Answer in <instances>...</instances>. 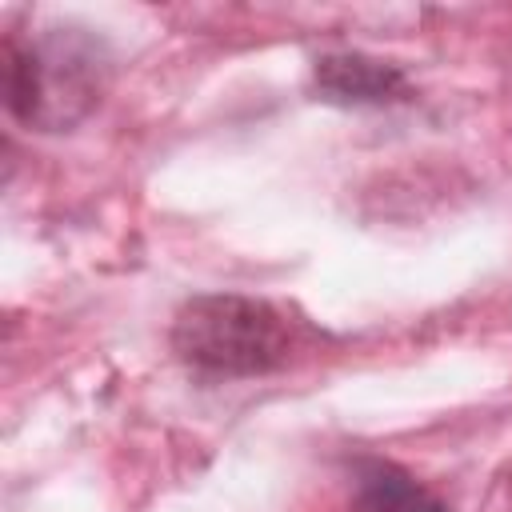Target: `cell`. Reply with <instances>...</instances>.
<instances>
[{"label": "cell", "mask_w": 512, "mask_h": 512, "mask_svg": "<svg viewBox=\"0 0 512 512\" xmlns=\"http://www.w3.org/2000/svg\"><path fill=\"white\" fill-rule=\"evenodd\" d=\"M172 348L212 376H260L288 360V324L268 300L212 292L176 312Z\"/></svg>", "instance_id": "cell-1"}, {"label": "cell", "mask_w": 512, "mask_h": 512, "mask_svg": "<svg viewBox=\"0 0 512 512\" xmlns=\"http://www.w3.org/2000/svg\"><path fill=\"white\" fill-rule=\"evenodd\" d=\"M100 56L92 40L52 32L44 40H4V104L20 124L68 128L100 100Z\"/></svg>", "instance_id": "cell-2"}, {"label": "cell", "mask_w": 512, "mask_h": 512, "mask_svg": "<svg viewBox=\"0 0 512 512\" xmlns=\"http://www.w3.org/2000/svg\"><path fill=\"white\" fill-rule=\"evenodd\" d=\"M316 92L328 104H392L408 96L396 64L364 52H328L316 60Z\"/></svg>", "instance_id": "cell-3"}, {"label": "cell", "mask_w": 512, "mask_h": 512, "mask_svg": "<svg viewBox=\"0 0 512 512\" xmlns=\"http://www.w3.org/2000/svg\"><path fill=\"white\" fill-rule=\"evenodd\" d=\"M352 512H448V508L396 464L372 460L356 472Z\"/></svg>", "instance_id": "cell-4"}]
</instances>
